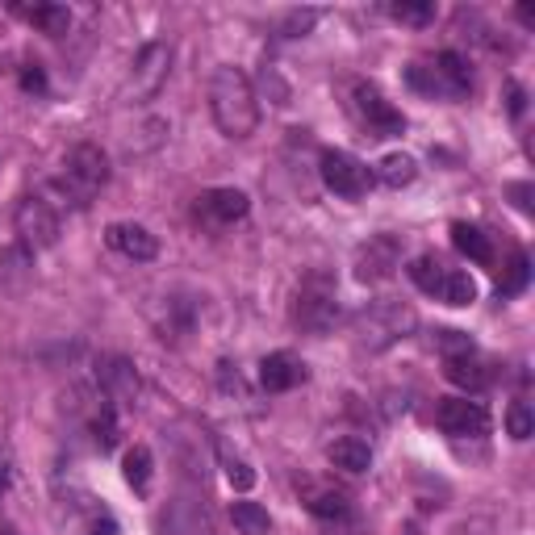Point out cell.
Here are the masks:
<instances>
[{"mask_svg":"<svg viewBox=\"0 0 535 535\" xmlns=\"http://www.w3.org/2000/svg\"><path fill=\"white\" fill-rule=\"evenodd\" d=\"M506 431H510V439H531V431H535V418H531V406L527 402H510V410H506Z\"/></svg>","mask_w":535,"mask_h":535,"instance_id":"cell-31","label":"cell"},{"mask_svg":"<svg viewBox=\"0 0 535 535\" xmlns=\"http://www.w3.org/2000/svg\"><path fill=\"white\" fill-rule=\"evenodd\" d=\"M306 381V364H301L293 352H272L260 360V385L268 393H289Z\"/></svg>","mask_w":535,"mask_h":535,"instance_id":"cell-16","label":"cell"},{"mask_svg":"<svg viewBox=\"0 0 535 535\" xmlns=\"http://www.w3.org/2000/svg\"><path fill=\"white\" fill-rule=\"evenodd\" d=\"M209 118L235 143L255 134V126H260V97H255L243 67H230V63L214 67V76H209Z\"/></svg>","mask_w":535,"mask_h":535,"instance_id":"cell-1","label":"cell"},{"mask_svg":"<svg viewBox=\"0 0 535 535\" xmlns=\"http://www.w3.org/2000/svg\"><path fill=\"white\" fill-rule=\"evenodd\" d=\"M301 502H306L310 515L327 519V523H343L347 515H352V502H347L343 490H335V485H322V481H301Z\"/></svg>","mask_w":535,"mask_h":535,"instance_id":"cell-15","label":"cell"},{"mask_svg":"<svg viewBox=\"0 0 535 535\" xmlns=\"http://www.w3.org/2000/svg\"><path fill=\"white\" fill-rule=\"evenodd\" d=\"M327 460L335 464V469H343V473H368L372 448H368V439H360V435H343V439H335V444L327 448Z\"/></svg>","mask_w":535,"mask_h":535,"instance_id":"cell-19","label":"cell"},{"mask_svg":"<svg viewBox=\"0 0 535 535\" xmlns=\"http://www.w3.org/2000/svg\"><path fill=\"white\" fill-rule=\"evenodd\" d=\"M105 239H109L113 251L126 255V260H134V264H147V260H155V255H159L155 235L147 226H138V222H113L105 230Z\"/></svg>","mask_w":535,"mask_h":535,"instance_id":"cell-13","label":"cell"},{"mask_svg":"<svg viewBox=\"0 0 535 535\" xmlns=\"http://www.w3.org/2000/svg\"><path fill=\"white\" fill-rule=\"evenodd\" d=\"M159 535H214V519L201 498L180 494L159 510Z\"/></svg>","mask_w":535,"mask_h":535,"instance_id":"cell-12","label":"cell"},{"mask_svg":"<svg viewBox=\"0 0 535 535\" xmlns=\"http://www.w3.org/2000/svg\"><path fill=\"white\" fill-rule=\"evenodd\" d=\"M452 243L460 255H469L473 264H494V247H490V235L481 226H469V222H456L452 226Z\"/></svg>","mask_w":535,"mask_h":535,"instance_id":"cell-21","label":"cell"},{"mask_svg":"<svg viewBox=\"0 0 535 535\" xmlns=\"http://www.w3.org/2000/svg\"><path fill=\"white\" fill-rule=\"evenodd\" d=\"M193 318H197V306L189 297H176V293H168L159 306H151V322H155L159 339H172V343L193 331Z\"/></svg>","mask_w":535,"mask_h":535,"instance_id":"cell-14","label":"cell"},{"mask_svg":"<svg viewBox=\"0 0 535 535\" xmlns=\"http://www.w3.org/2000/svg\"><path fill=\"white\" fill-rule=\"evenodd\" d=\"M389 13L398 21H410V26H427L435 17V5H427V0H398V5H389Z\"/></svg>","mask_w":535,"mask_h":535,"instance_id":"cell-34","label":"cell"},{"mask_svg":"<svg viewBox=\"0 0 535 535\" xmlns=\"http://www.w3.org/2000/svg\"><path fill=\"white\" fill-rule=\"evenodd\" d=\"M435 347H439V356H444V360H452V356H473V352H477L473 339L464 335V331H452V327L435 331Z\"/></svg>","mask_w":535,"mask_h":535,"instance_id":"cell-30","label":"cell"},{"mask_svg":"<svg viewBox=\"0 0 535 535\" xmlns=\"http://www.w3.org/2000/svg\"><path fill=\"white\" fill-rule=\"evenodd\" d=\"M9 485H13V456H9L5 448H0V494H5Z\"/></svg>","mask_w":535,"mask_h":535,"instance_id":"cell-37","label":"cell"},{"mask_svg":"<svg viewBox=\"0 0 535 535\" xmlns=\"http://www.w3.org/2000/svg\"><path fill=\"white\" fill-rule=\"evenodd\" d=\"M0 535H17V531L13 527H0Z\"/></svg>","mask_w":535,"mask_h":535,"instance_id":"cell-41","label":"cell"},{"mask_svg":"<svg viewBox=\"0 0 535 535\" xmlns=\"http://www.w3.org/2000/svg\"><path fill=\"white\" fill-rule=\"evenodd\" d=\"M168 72H172V46L168 42H147L143 51L134 55V63H130V76L122 84V101L126 105L155 101L159 88L168 84Z\"/></svg>","mask_w":535,"mask_h":535,"instance_id":"cell-5","label":"cell"},{"mask_svg":"<svg viewBox=\"0 0 535 535\" xmlns=\"http://www.w3.org/2000/svg\"><path fill=\"white\" fill-rule=\"evenodd\" d=\"M352 97H356L360 122H364V130H368L372 138H398V134L406 130V118L381 97V88H377V84H368V80L352 84Z\"/></svg>","mask_w":535,"mask_h":535,"instance_id":"cell-9","label":"cell"},{"mask_svg":"<svg viewBox=\"0 0 535 535\" xmlns=\"http://www.w3.org/2000/svg\"><path fill=\"white\" fill-rule=\"evenodd\" d=\"M318 172H322V184H327L335 197H347V201H360L372 184L368 164H360L352 151H335V147H327L318 155Z\"/></svg>","mask_w":535,"mask_h":535,"instance_id":"cell-7","label":"cell"},{"mask_svg":"<svg viewBox=\"0 0 535 535\" xmlns=\"http://www.w3.org/2000/svg\"><path fill=\"white\" fill-rule=\"evenodd\" d=\"M13 230L26 251H46L59 243V214L55 205L38 197V193H26L17 205H13Z\"/></svg>","mask_w":535,"mask_h":535,"instance_id":"cell-6","label":"cell"},{"mask_svg":"<svg viewBox=\"0 0 535 535\" xmlns=\"http://www.w3.org/2000/svg\"><path fill=\"white\" fill-rule=\"evenodd\" d=\"M97 385H101V398L113 410H134L138 402V372L126 356H105L97 364Z\"/></svg>","mask_w":535,"mask_h":535,"instance_id":"cell-11","label":"cell"},{"mask_svg":"<svg viewBox=\"0 0 535 535\" xmlns=\"http://www.w3.org/2000/svg\"><path fill=\"white\" fill-rule=\"evenodd\" d=\"M21 88L26 92H46V72L38 63H26V72H21Z\"/></svg>","mask_w":535,"mask_h":535,"instance_id":"cell-36","label":"cell"},{"mask_svg":"<svg viewBox=\"0 0 535 535\" xmlns=\"http://www.w3.org/2000/svg\"><path fill=\"white\" fill-rule=\"evenodd\" d=\"M222 469H226V481L235 485L239 494H247L251 485H255V473H251V464H247L243 456H230V452H222Z\"/></svg>","mask_w":535,"mask_h":535,"instance_id":"cell-33","label":"cell"},{"mask_svg":"<svg viewBox=\"0 0 535 535\" xmlns=\"http://www.w3.org/2000/svg\"><path fill=\"white\" fill-rule=\"evenodd\" d=\"M151 473H155V456H151V448L147 444H134L130 452H126V460H122V477H126V485L134 494H147L151 490Z\"/></svg>","mask_w":535,"mask_h":535,"instance_id":"cell-22","label":"cell"},{"mask_svg":"<svg viewBox=\"0 0 535 535\" xmlns=\"http://www.w3.org/2000/svg\"><path fill=\"white\" fill-rule=\"evenodd\" d=\"M418 327V314L410 301L398 297H381V301H368V306L352 318V335L360 343V352H389L393 343L410 339Z\"/></svg>","mask_w":535,"mask_h":535,"instance_id":"cell-2","label":"cell"},{"mask_svg":"<svg viewBox=\"0 0 535 535\" xmlns=\"http://www.w3.org/2000/svg\"><path fill=\"white\" fill-rule=\"evenodd\" d=\"M527 281H531V260H527L523 251H515V255L506 260L502 276H498V293H502V297H515V293L527 289Z\"/></svg>","mask_w":535,"mask_h":535,"instance_id":"cell-28","label":"cell"},{"mask_svg":"<svg viewBox=\"0 0 535 535\" xmlns=\"http://www.w3.org/2000/svg\"><path fill=\"white\" fill-rule=\"evenodd\" d=\"M435 423L456 439H481L490 435V410L469 398H444L435 406Z\"/></svg>","mask_w":535,"mask_h":535,"instance_id":"cell-10","label":"cell"},{"mask_svg":"<svg viewBox=\"0 0 535 535\" xmlns=\"http://www.w3.org/2000/svg\"><path fill=\"white\" fill-rule=\"evenodd\" d=\"M506 97H510V113L519 118V113H523V88L519 84H506Z\"/></svg>","mask_w":535,"mask_h":535,"instance_id":"cell-39","label":"cell"},{"mask_svg":"<svg viewBox=\"0 0 535 535\" xmlns=\"http://www.w3.org/2000/svg\"><path fill=\"white\" fill-rule=\"evenodd\" d=\"M452 535H498V523L490 515H469L464 523L452 527Z\"/></svg>","mask_w":535,"mask_h":535,"instance_id":"cell-35","label":"cell"},{"mask_svg":"<svg viewBox=\"0 0 535 535\" xmlns=\"http://www.w3.org/2000/svg\"><path fill=\"white\" fill-rule=\"evenodd\" d=\"M318 9H293L281 17V38H301V34H310L318 26Z\"/></svg>","mask_w":535,"mask_h":535,"instance_id":"cell-32","label":"cell"},{"mask_svg":"<svg viewBox=\"0 0 535 535\" xmlns=\"http://www.w3.org/2000/svg\"><path fill=\"white\" fill-rule=\"evenodd\" d=\"M431 72H435V80H439V92H444V97H464V92L473 88L469 59H464V55H456V51H444V55H435Z\"/></svg>","mask_w":535,"mask_h":535,"instance_id":"cell-18","label":"cell"},{"mask_svg":"<svg viewBox=\"0 0 535 535\" xmlns=\"http://www.w3.org/2000/svg\"><path fill=\"white\" fill-rule=\"evenodd\" d=\"M352 268H356V281H360V285H381V281H389V276L402 268V239H398V235H372L368 243L356 247Z\"/></svg>","mask_w":535,"mask_h":535,"instance_id":"cell-8","label":"cell"},{"mask_svg":"<svg viewBox=\"0 0 535 535\" xmlns=\"http://www.w3.org/2000/svg\"><path fill=\"white\" fill-rule=\"evenodd\" d=\"M26 21L42 34L63 38L67 30H72V9L67 5H34V9H26Z\"/></svg>","mask_w":535,"mask_h":535,"instance_id":"cell-24","label":"cell"},{"mask_svg":"<svg viewBox=\"0 0 535 535\" xmlns=\"http://www.w3.org/2000/svg\"><path fill=\"white\" fill-rule=\"evenodd\" d=\"M406 272H410V281L423 289L427 297H439V289H444V276H448V264L439 260V255H418Z\"/></svg>","mask_w":535,"mask_h":535,"instance_id":"cell-23","label":"cell"},{"mask_svg":"<svg viewBox=\"0 0 535 535\" xmlns=\"http://www.w3.org/2000/svg\"><path fill=\"white\" fill-rule=\"evenodd\" d=\"M339 289L327 272H310L293 297V322L306 335H331L339 327Z\"/></svg>","mask_w":535,"mask_h":535,"instance_id":"cell-3","label":"cell"},{"mask_svg":"<svg viewBox=\"0 0 535 535\" xmlns=\"http://www.w3.org/2000/svg\"><path fill=\"white\" fill-rule=\"evenodd\" d=\"M109 184V159L97 143H76L72 151L63 155V180L59 189L67 193V201H72L76 209H84L92 197H97L101 189Z\"/></svg>","mask_w":535,"mask_h":535,"instance_id":"cell-4","label":"cell"},{"mask_svg":"<svg viewBox=\"0 0 535 535\" xmlns=\"http://www.w3.org/2000/svg\"><path fill=\"white\" fill-rule=\"evenodd\" d=\"M510 197H515L523 214H531V184H510Z\"/></svg>","mask_w":535,"mask_h":535,"instance_id":"cell-38","label":"cell"},{"mask_svg":"<svg viewBox=\"0 0 535 535\" xmlns=\"http://www.w3.org/2000/svg\"><path fill=\"white\" fill-rule=\"evenodd\" d=\"M197 209L209 218V222H218V226H230V222H239L247 218V209H251V197L243 189H209L197 197Z\"/></svg>","mask_w":535,"mask_h":535,"instance_id":"cell-17","label":"cell"},{"mask_svg":"<svg viewBox=\"0 0 535 535\" xmlns=\"http://www.w3.org/2000/svg\"><path fill=\"white\" fill-rule=\"evenodd\" d=\"M444 377H448L456 389H464V393L490 389V372H485V364L477 360V352H473V356H452V360H444Z\"/></svg>","mask_w":535,"mask_h":535,"instance_id":"cell-20","label":"cell"},{"mask_svg":"<svg viewBox=\"0 0 535 535\" xmlns=\"http://www.w3.org/2000/svg\"><path fill=\"white\" fill-rule=\"evenodd\" d=\"M118 410H113L109 402H101V410L92 414V439H97V448L109 452V448H118Z\"/></svg>","mask_w":535,"mask_h":535,"instance_id":"cell-29","label":"cell"},{"mask_svg":"<svg viewBox=\"0 0 535 535\" xmlns=\"http://www.w3.org/2000/svg\"><path fill=\"white\" fill-rule=\"evenodd\" d=\"M402 535H418V527H402Z\"/></svg>","mask_w":535,"mask_h":535,"instance_id":"cell-40","label":"cell"},{"mask_svg":"<svg viewBox=\"0 0 535 535\" xmlns=\"http://www.w3.org/2000/svg\"><path fill=\"white\" fill-rule=\"evenodd\" d=\"M230 523H235L239 535H268L272 531V519L260 502H235L230 506Z\"/></svg>","mask_w":535,"mask_h":535,"instance_id":"cell-27","label":"cell"},{"mask_svg":"<svg viewBox=\"0 0 535 535\" xmlns=\"http://www.w3.org/2000/svg\"><path fill=\"white\" fill-rule=\"evenodd\" d=\"M372 176H377V180L385 184V189H406V184H414V176H418V164H414L410 155L398 151V155H385Z\"/></svg>","mask_w":535,"mask_h":535,"instance_id":"cell-25","label":"cell"},{"mask_svg":"<svg viewBox=\"0 0 535 535\" xmlns=\"http://www.w3.org/2000/svg\"><path fill=\"white\" fill-rule=\"evenodd\" d=\"M435 301H444V306H473V301H477V281L464 268H448L444 289H439Z\"/></svg>","mask_w":535,"mask_h":535,"instance_id":"cell-26","label":"cell"}]
</instances>
